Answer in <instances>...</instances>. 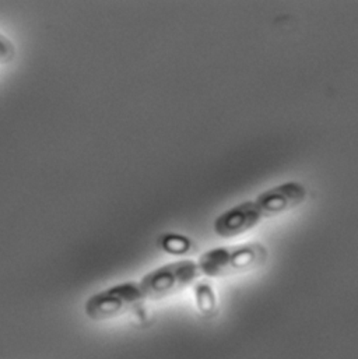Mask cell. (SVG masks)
<instances>
[{"label":"cell","mask_w":358,"mask_h":359,"mask_svg":"<svg viewBox=\"0 0 358 359\" xmlns=\"http://www.w3.org/2000/svg\"><path fill=\"white\" fill-rule=\"evenodd\" d=\"M146 302L139 281H125L93 294L84 304V315L91 322L118 319Z\"/></svg>","instance_id":"obj_2"},{"label":"cell","mask_w":358,"mask_h":359,"mask_svg":"<svg viewBox=\"0 0 358 359\" xmlns=\"http://www.w3.org/2000/svg\"><path fill=\"white\" fill-rule=\"evenodd\" d=\"M201 277L194 260L183 259L160 266L139 280L142 292L147 301H161L177 295L193 285Z\"/></svg>","instance_id":"obj_3"},{"label":"cell","mask_w":358,"mask_h":359,"mask_svg":"<svg viewBox=\"0 0 358 359\" xmlns=\"http://www.w3.org/2000/svg\"><path fill=\"white\" fill-rule=\"evenodd\" d=\"M307 196L308 190L303 183L290 180L265 190L255 198V203L265 219H267L287 214L300 207L307 200Z\"/></svg>","instance_id":"obj_4"},{"label":"cell","mask_w":358,"mask_h":359,"mask_svg":"<svg viewBox=\"0 0 358 359\" xmlns=\"http://www.w3.org/2000/svg\"><path fill=\"white\" fill-rule=\"evenodd\" d=\"M265 246L259 243H242L213 248L204 252L196 263L201 276L225 278L255 270L265 262Z\"/></svg>","instance_id":"obj_1"},{"label":"cell","mask_w":358,"mask_h":359,"mask_svg":"<svg viewBox=\"0 0 358 359\" xmlns=\"http://www.w3.org/2000/svg\"><path fill=\"white\" fill-rule=\"evenodd\" d=\"M15 46L14 43L0 32V66H6L14 62L15 59Z\"/></svg>","instance_id":"obj_6"},{"label":"cell","mask_w":358,"mask_h":359,"mask_svg":"<svg viewBox=\"0 0 358 359\" xmlns=\"http://www.w3.org/2000/svg\"><path fill=\"white\" fill-rule=\"evenodd\" d=\"M265 221L255 200L242 201L221 212L213 224V231L223 239L242 236Z\"/></svg>","instance_id":"obj_5"}]
</instances>
